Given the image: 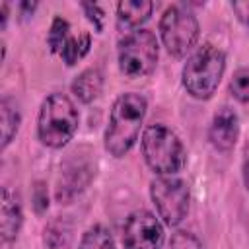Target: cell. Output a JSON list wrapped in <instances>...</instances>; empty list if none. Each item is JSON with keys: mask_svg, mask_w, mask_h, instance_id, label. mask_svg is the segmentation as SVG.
Wrapping results in <instances>:
<instances>
[{"mask_svg": "<svg viewBox=\"0 0 249 249\" xmlns=\"http://www.w3.org/2000/svg\"><path fill=\"white\" fill-rule=\"evenodd\" d=\"M45 245L49 249H70L74 239V226L66 216H56L45 226Z\"/></svg>", "mask_w": 249, "mask_h": 249, "instance_id": "4fadbf2b", "label": "cell"}, {"mask_svg": "<svg viewBox=\"0 0 249 249\" xmlns=\"http://www.w3.org/2000/svg\"><path fill=\"white\" fill-rule=\"evenodd\" d=\"M231 10L235 12L237 19L243 21L245 25H249V2H233Z\"/></svg>", "mask_w": 249, "mask_h": 249, "instance_id": "7402d4cb", "label": "cell"}, {"mask_svg": "<svg viewBox=\"0 0 249 249\" xmlns=\"http://www.w3.org/2000/svg\"><path fill=\"white\" fill-rule=\"evenodd\" d=\"M119 68L126 78H142L154 72L160 56L158 39L148 29H134L119 43Z\"/></svg>", "mask_w": 249, "mask_h": 249, "instance_id": "8992f818", "label": "cell"}, {"mask_svg": "<svg viewBox=\"0 0 249 249\" xmlns=\"http://www.w3.org/2000/svg\"><path fill=\"white\" fill-rule=\"evenodd\" d=\"M70 37H72V35H70V23H68L64 18L56 16V18L53 19L51 29H49V35H47V45H49L51 53L60 54Z\"/></svg>", "mask_w": 249, "mask_h": 249, "instance_id": "2e32d148", "label": "cell"}, {"mask_svg": "<svg viewBox=\"0 0 249 249\" xmlns=\"http://www.w3.org/2000/svg\"><path fill=\"white\" fill-rule=\"evenodd\" d=\"M146 99L138 93H123L115 99L111 113H109V123L103 134V144L105 150L115 156L123 158L124 154L130 152L134 142L138 140L144 117H146Z\"/></svg>", "mask_w": 249, "mask_h": 249, "instance_id": "6da1fadb", "label": "cell"}, {"mask_svg": "<svg viewBox=\"0 0 249 249\" xmlns=\"http://www.w3.org/2000/svg\"><path fill=\"white\" fill-rule=\"evenodd\" d=\"M23 224V210L16 191L10 187H2V208H0V230L4 243L16 241L19 228Z\"/></svg>", "mask_w": 249, "mask_h": 249, "instance_id": "30bf717a", "label": "cell"}, {"mask_svg": "<svg viewBox=\"0 0 249 249\" xmlns=\"http://www.w3.org/2000/svg\"><path fill=\"white\" fill-rule=\"evenodd\" d=\"M33 208L37 214H43L47 212L49 208V191H47V185L43 181H37L35 187H33Z\"/></svg>", "mask_w": 249, "mask_h": 249, "instance_id": "ffe728a7", "label": "cell"}, {"mask_svg": "<svg viewBox=\"0 0 249 249\" xmlns=\"http://www.w3.org/2000/svg\"><path fill=\"white\" fill-rule=\"evenodd\" d=\"M198 19L185 6H169L160 19V37L167 53L175 58L187 56L198 41Z\"/></svg>", "mask_w": 249, "mask_h": 249, "instance_id": "5b68a950", "label": "cell"}, {"mask_svg": "<svg viewBox=\"0 0 249 249\" xmlns=\"http://www.w3.org/2000/svg\"><path fill=\"white\" fill-rule=\"evenodd\" d=\"M165 239L161 222L148 210L132 212L123 226L124 249H161Z\"/></svg>", "mask_w": 249, "mask_h": 249, "instance_id": "ba28073f", "label": "cell"}, {"mask_svg": "<svg viewBox=\"0 0 249 249\" xmlns=\"http://www.w3.org/2000/svg\"><path fill=\"white\" fill-rule=\"evenodd\" d=\"M224 70H226L224 51L214 47L212 43H202L187 58L181 80L191 97L204 101L216 93Z\"/></svg>", "mask_w": 249, "mask_h": 249, "instance_id": "7a4b0ae2", "label": "cell"}, {"mask_svg": "<svg viewBox=\"0 0 249 249\" xmlns=\"http://www.w3.org/2000/svg\"><path fill=\"white\" fill-rule=\"evenodd\" d=\"M237 138H239V117L231 107L222 105L212 117L208 128V140L218 152H231L233 146L237 144Z\"/></svg>", "mask_w": 249, "mask_h": 249, "instance_id": "9c48e42d", "label": "cell"}, {"mask_svg": "<svg viewBox=\"0 0 249 249\" xmlns=\"http://www.w3.org/2000/svg\"><path fill=\"white\" fill-rule=\"evenodd\" d=\"M243 183H245V187L249 191V158L243 161Z\"/></svg>", "mask_w": 249, "mask_h": 249, "instance_id": "603a6c76", "label": "cell"}, {"mask_svg": "<svg viewBox=\"0 0 249 249\" xmlns=\"http://www.w3.org/2000/svg\"><path fill=\"white\" fill-rule=\"evenodd\" d=\"M8 2H2V29H6V21H8Z\"/></svg>", "mask_w": 249, "mask_h": 249, "instance_id": "cb8c5ba5", "label": "cell"}, {"mask_svg": "<svg viewBox=\"0 0 249 249\" xmlns=\"http://www.w3.org/2000/svg\"><path fill=\"white\" fill-rule=\"evenodd\" d=\"M19 123H21V113L18 109L16 99L4 95L0 101V124H2L0 128H2V148L4 150L10 146V142L18 134Z\"/></svg>", "mask_w": 249, "mask_h": 249, "instance_id": "5bb4252c", "label": "cell"}, {"mask_svg": "<svg viewBox=\"0 0 249 249\" xmlns=\"http://www.w3.org/2000/svg\"><path fill=\"white\" fill-rule=\"evenodd\" d=\"M150 196L165 226H179L189 212V185L175 175H160L150 183Z\"/></svg>", "mask_w": 249, "mask_h": 249, "instance_id": "52a82bcc", "label": "cell"}, {"mask_svg": "<svg viewBox=\"0 0 249 249\" xmlns=\"http://www.w3.org/2000/svg\"><path fill=\"white\" fill-rule=\"evenodd\" d=\"M171 249H204L202 241L191 233V231H185V230H179L171 235V241H169Z\"/></svg>", "mask_w": 249, "mask_h": 249, "instance_id": "d6986e66", "label": "cell"}, {"mask_svg": "<svg viewBox=\"0 0 249 249\" xmlns=\"http://www.w3.org/2000/svg\"><path fill=\"white\" fill-rule=\"evenodd\" d=\"M72 93L82 101V103H91L103 88V74L97 68H88L80 72L74 82H72Z\"/></svg>", "mask_w": 249, "mask_h": 249, "instance_id": "7c38bea8", "label": "cell"}, {"mask_svg": "<svg viewBox=\"0 0 249 249\" xmlns=\"http://www.w3.org/2000/svg\"><path fill=\"white\" fill-rule=\"evenodd\" d=\"M82 8H84L88 19L95 25V29L101 31V29H103V10H101L97 4H82Z\"/></svg>", "mask_w": 249, "mask_h": 249, "instance_id": "44dd1931", "label": "cell"}, {"mask_svg": "<svg viewBox=\"0 0 249 249\" xmlns=\"http://www.w3.org/2000/svg\"><path fill=\"white\" fill-rule=\"evenodd\" d=\"M89 45H91L89 33H80L78 37H70L68 43L64 45L62 53H60L66 66H74L82 56H86L88 51H89Z\"/></svg>", "mask_w": 249, "mask_h": 249, "instance_id": "e0dca14e", "label": "cell"}, {"mask_svg": "<svg viewBox=\"0 0 249 249\" xmlns=\"http://www.w3.org/2000/svg\"><path fill=\"white\" fill-rule=\"evenodd\" d=\"M154 4L148 0H124L117 4V27L134 29L150 19Z\"/></svg>", "mask_w": 249, "mask_h": 249, "instance_id": "8fae6325", "label": "cell"}, {"mask_svg": "<svg viewBox=\"0 0 249 249\" xmlns=\"http://www.w3.org/2000/svg\"><path fill=\"white\" fill-rule=\"evenodd\" d=\"M80 115L72 99L64 93H51L45 97L37 117V136L49 148L66 146L76 134Z\"/></svg>", "mask_w": 249, "mask_h": 249, "instance_id": "3957f363", "label": "cell"}, {"mask_svg": "<svg viewBox=\"0 0 249 249\" xmlns=\"http://www.w3.org/2000/svg\"><path fill=\"white\" fill-rule=\"evenodd\" d=\"M140 146L144 161L158 175H175L187 163V152L181 138L165 124H148L142 132Z\"/></svg>", "mask_w": 249, "mask_h": 249, "instance_id": "277c9868", "label": "cell"}, {"mask_svg": "<svg viewBox=\"0 0 249 249\" xmlns=\"http://www.w3.org/2000/svg\"><path fill=\"white\" fill-rule=\"evenodd\" d=\"M80 249H117V245H115L111 231L105 226L95 224V226L88 228L86 233L82 235Z\"/></svg>", "mask_w": 249, "mask_h": 249, "instance_id": "9a60e30c", "label": "cell"}, {"mask_svg": "<svg viewBox=\"0 0 249 249\" xmlns=\"http://www.w3.org/2000/svg\"><path fill=\"white\" fill-rule=\"evenodd\" d=\"M230 91L239 103L249 101V70L247 68H239L233 72L230 80Z\"/></svg>", "mask_w": 249, "mask_h": 249, "instance_id": "ac0fdd59", "label": "cell"}]
</instances>
